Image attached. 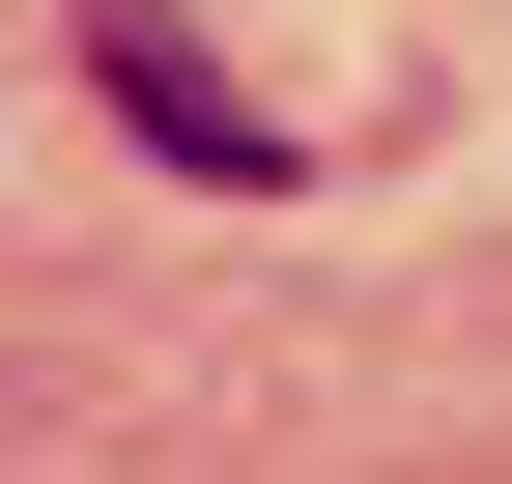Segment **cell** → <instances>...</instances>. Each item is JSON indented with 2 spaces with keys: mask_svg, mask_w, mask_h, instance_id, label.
Masks as SVG:
<instances>
[{
  "mask_svg": "<svg viewBox=\"0 0 512 484\" xmlns=\"http://www.w3.org/2000/svg\"><path fill=\"white\" fill-rule=\"evenodd\" d=\"M86 86H114V114H143V143H171V171H228V200H256V171H285V114H256V86H228V57H171V0H86Z\"/></svg>",
  "mask_w": 512,
  "mask_h": 484,
  "instance_id": "obj_1",
  "label": "cell"
}]
</instances>
